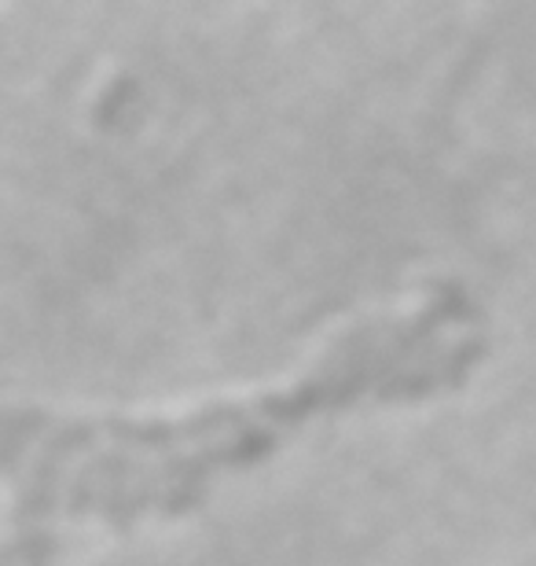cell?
I'll list each match as a JSON object with an SVG mask.
<instances>
[{
	"label": "cell",
	"mask_w": 536,
	"mask_h": 566,
	"mask_svg": "<svg viewBox=\"0 0 536 566\" xmlns=\"http://www.w3.org/2000/svg\"><path fill=\"white\" fill-rule=\"evenodd\" d=\"M485 357V316L460 283H438L412 313L341 335L294 387L217 401L177 420L55 416L0 401V482L27 523L174 518L228 471L254 468L294 430L357 405L423 401L471 379Z\"/></svg>",
	"instance_id": "cell-1"
}]
</instances>
